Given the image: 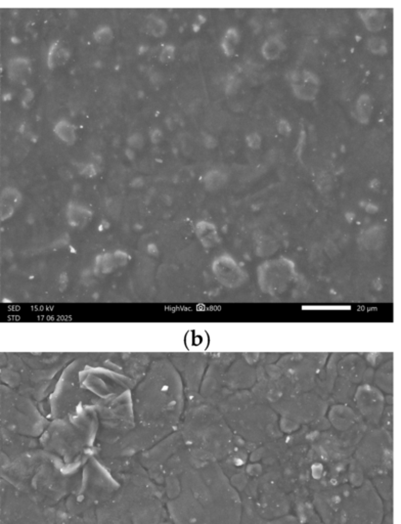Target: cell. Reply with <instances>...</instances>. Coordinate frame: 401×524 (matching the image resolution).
<instances>
[{
    "instance_id": "cell-1",
    "label": "cell",
    "mask_w": 401,
    "mask_h": 524,
    "mask_svg": "<svg viewBox=\"0 0 401 524\" xmlns=\"http://www.w3.org/2000/svg\"><path fill=\"white\" fill-rule=\"evenodd\" d=\"M191 509H196L195 524H240L243 502L230 479L215 462L192 474Z\"/></svg>"
},
{
    "instance_id": "cell-2",
    "label": "cell",
    "mask_w": 401,
    "mask_h": 524,
    "mask_svg": "<svg viewBox=\"0 0 401 524\" xmlns=\"http://www.w3.org/2000/svg\"><path fill=\"white\" fill-rule=\"evenodd\" d=\"M315 509L326 524H382L384 505L369 480L318 490Z\"/></svg>"
},
{
    "instance_id": "cell-3",
    "label": "cell",
    "mask_w": 401,
    "mask_h": 524,
    "mask_svg": "<svg viewBox=\"0 0 401 524\" xmlns=\"http://www.w3.org/2000/svg\"><path fill=\"white\" fill-rule=\"evenodd\" d=\"M292 86L297 96L302 99H313L318 91L319 80L311 72L301 71L293 74Z\"/></svg>"
},
{
    "instance_id": "cell-4",
    "label": "cell",
    "mask_w": 401,
    "mask_h": 524,
    "mask_svg": "<svg viewBox=\"0 0 401 524\" xmlns=\"http://www.w3.org/2000/svg\"><path fill=\"white\" fill-rule=\"evenodd\" d=\"M361 18L363 19L365 26L370 31H378L383 27L385 15L383 12L375 9L366 10L361 13Z\"/></svg>"
},
{
    "instance_id": "cell-5",
    "label": "cell",
    "mask_w": 401,
    "mask_h": 524,
    "mask_svg": "<svg viewBox=\"0 0 401 524\" xmlns=\"http://www.w3.org/2000/svg\"><path fill=\"white\" fill-rule=\"evenodd\" d=\"M284 43L278 37H271L262 46L263 56L269 60H275L280 57L284 49Z\"/></svg>"
},
{
    "instance_id": "cell-6",
    "label": "cell",
    "mask_w": 401,
    "mask_h": 524,
    "mask_svg": "<svg viewBox=\"0 0 401 524\" xmlns=\"http://www.w3.org/2000/svg\"><path fill=\"white\" fill-rule=\"evenodd\" d=\"M372 112V103L369 95L362 94L356 104V115L358 117V120L362 123H366L371 115Z\"/></svg>"
},
{
    "instance_id": "cell-7",
    "label": "cell",
    "mask_w": 401,
    "mask_h": 524,
    "mask_svg": "<svg viewBox=\"0 0 401 524\" xmlns=\"http://www.w3.org/2000/svg\"><path fill=\"white\" fill-rule=\"evenodd\" d=\"M238 42V32L235 29H229L223 38L222 46L226 55H231L234 51L235 45Z\"/></svg>"
},
{
    "instance_id": "cell-8",
    "label": "cell",
    "mask_w": 401,
    "mask_h": 524,
    "mask_svg": "<svg viewBox=\"0 0 401 524\" xmlns=\"http://www.w3.org/2000/svg\"><path fill=\"white\" fill-rule=\"evenodd\" d=\"M367 45H368V48L376 54H383L387 49L385 40L378 38V37H373V38H370L369 40H367Z\"/></svg>"
},
{
    "instance_id": "cell-9",
    "label": "cell",
    "mask_w": 401,
    "mask_h": 524,
    "mask_svg": "<svg viewBox=\"0 0 401 524\" xmlns=\"http://www.w3.org/2000/svg\"><path fill=\"white\" fill-rule=\"evenodd\" d=\"M207 185L210 187V188H213V189H216L218 188L219 186H222L225 181V177L222 173H219V172H216V171H213L211 173H209L207 175Z\"/></svg>"
}]
</instances>
